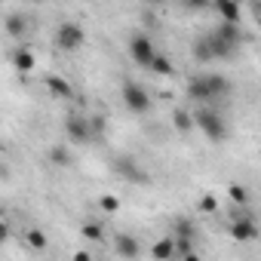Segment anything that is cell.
Wrapping results in <instances>:
<instances>
[{"label": "cell", "mask_w": 261, "mask_h": 261, "mask_svg": "<svg viewBox=\"0 0 261 261\" xmlns=\"http://www.w3.org/2000/svg\"><path fill=\"white\" fill-rule=\"evenodd\" d=\"M194 120H197V126H200V133H203L212 145H221V142L227 139V123H224V117H221L218 111H212V108H197V111H194Z\"/></svg>", "instance_id": "cell-1"}, {"label": "cell", "mask_w": 261, "mask_h": 261, "mask_svg": "<svg viewBox=\"0 0 261 261\" xmlns=\"http://www.w3.org/2000/svg\"><path fill=\"white\" fill-rule=\"evenodd\" d=\"M65 136H68L74 145H89V142H95V139H92V123H89V117L80 114V111H71V114L65 117Z\"/></svg>", "instance_id": "cell-2"}, {"label": "cell", "mask_w": 261, "mask_h": 261, "mask_svg": "<svg viewBox=\"0 0 261 261\" xmlns=\"http://www.w3.org/2000/svg\"><path fill=\"white\" fill-rule=\"evenodd\" d=\"M86 43V31L77 25V22H62L59 28H56V46L59 49H65V53H74V49H80Z\"/></svg>", "instance_id": "cell-3"}, {"label": "cell", "mask_w": 261, "mask_h": 261, "mask_svg": "<svg viewBox=\"0 0 261 261\" xmlns=\"http://www.w3.org/2000/svg\"><path fill=\"white\" fill-rule=\"evenodd\" d=\"M123 105L133 114H145V111H151V95H148V89L142 83L126 80L123 83Z\"/></svg>", "instance_id": "cell-4"}, {"label": "cell", "mask_w": 261, "mask_h": 261, "mask_svg": "<svg viewBox=\"0 0 261 261\" xmlns=\"http://www.w3.org/2000/svg\"><path fill=\"white\" fill-rule=\"evenodd\" d=\"M227 233H230L237 243H252V240H258V224L252 221V215L246 212V206H243L240 212H233V221H230Z\"/></svg>", "instance_id": "cell-5"}, {"label": "cell", "mask_w": 261, "mask_h": 261, "mask_svg": "<svg viewBox=\"0 0 261 261\" xmlns=\"http://www.w3.org/2000/svg\"><path fill=\"white\" fill-rule=\"evenodd\" d=\"M114 172L120 178H126L129 185H151V175L136 163V157H129V154H123V157L114 160Z\"/></svg>", "instance_id": "cell-6"}, {"label": "cell", "mask_w": 261, "mask_h": 261, "mask_svg": "<svg viewBox=\"0 0 261 261\" xmlns=\"http://www.w3.org/2000/svg\"><path fill=\"white\" fill-rule=\"evenodd\" d=\"M129 56H133L142 68H151V62L157 59L154 40H151L148 34H133V37H129Z\"/></svg>", "instance_id": "cell-7"}, {"label": "cell", "mask_w": 261, "mask_h": 261, "mask_svg": "<svg viewBox=\"0 0 261 261\" xmlns=\"http://www.w3.org/2000/svg\"><path fill=\"white\" fill-rule=\"evenodd\" d=\"M188 98H191V101H200V105L215 101V95H212V89H209L206 74H197V77H191V80H188Z\"/></svg>", "instance_id": "cell-8"}, {"label": "cell", "mask_w": 261, "mask_h": 261, "mask_svg": "<svg viewBox=\"0 0 261 261\" xmlns=\"http://www.w3.org/2000/svg\"><path fill=\"white\" fill-rule=\"evenodd\" d=\"M114 252L120 258H139L142 255V246H139V240L133 233H117L114 237Z\"/></svg>", "instance_id": "cell-9"}, {"label": "cell", "mask_w": 261, "mask_h": 261, "mask_svg": "<svg viewBox=\"0 0 261 261\" xmlns=\"http://www.w3.org/2000/svg\"><path fill=\"white\" fill-rule=\"evenodd\" d=\"M212 7L215 13L221 16V22H237L243 19V7H240V0H212Z\"/></svg>", "instance_id": "cell-10"}, {"label": "cell", "mask_w": 261, "mask_h": 261, "mask_svg": "<svg viewBox=\"0 0 261 261\" xmlns=\"http://www.w3.org/2000/svg\"><path fill=\"white\" fill-rule=\"evenodd\" d=\"M191 56H194V62H212L215 59V49H212V37L209 34H203V37H197L194 43H191Z\"/></svg>", "instance_id": "cell-11"}, {"label": "cell", "mask_w": 261, "mask_h": 261, "mask_svg": "<svg viewBox=\"0 0 261 261\" xmlns=\"http://www.w3.org/2000/svg\"><path fill=\"white\" fill-rule=\"evenodd\" d=\"M151 258H157V261H172V258H178V252H175V237L169 233V237L157 240V243L151 246Z\"/></svg>", "instance_id": "cell-12"}, {"label": "cell", "mask_w": 261, "mask_h": 261, "mask_svg": "<svg viewBox=\"0 0 261 261\" xmlns=\"http://www.w3.org/2000/svg\"><path fill=\"white\" fill-rule=\"evenodd\" d=\"M46 89H49L56 98H74V86H71L65 77H59V74H46Z\"/></svg>", "instance_id": "cell-13"}, {"label": "cell", "mask_w": 261, "mask_h": 261, "mask_svg": "<svg viewBox=\"0 0 261 261\" xmlns=\"http://www.w3.org/2000/svg\"><path fill=\"white\" fill-rule=\"evenodd\" d=\"M169 233L172 237H188V240H197V224L188 218V215H175L172 224H169Z\"/></svg>", "instance_id": "cell-14"}, {"label": "cell", "mask_w": 261, "mask_h": 261, "mask_svg": "<svg viewBox=\"0 0 261 261\" xmlns=\"http://www.w3.org/2000/svg\"><path fill=\"white\" fill-rule=\"evenodd\" d=\"M215 34H218V37H224V40H227V43H233V46H240V43L246 40V34H243V28H240L237 22H218Z\"/></svg>", "instance_id": "cell-15"}, {"label": "cell", "mask_w": 261, "mask_h": 261, "mask_svg": "<svg viewBox=\"0 0 261 261\" xmlns=\"http://www.w3.org/2000/svg\"><path fill=\"white\" fill-rule=\"evenodd\" d=\"M172 126H175V133H181V136H188L191 129L197 126V120H194V111H185V108H175L172 111Z\"/></svg>", "instance_id": "cell-16"}, {"label": "cell", "mask_w": 261, "mask_h": 261, "mask_svg": "<svg viewBox=\"0 0 261 261\" xmlns=\"http://www.w3.org/2000/svg\"><path fill=\"white\" fill-rule=\"evenodd\" d=\"M7 34L16 37V40H22V37L28 34V19H25V13H10V16H7Z\"/></svg>", "instance_id": "cell-17"}, {"label": "cell", "mask_w": 261, "mask_h": 261, "mask_svg": "<svg viewBox=\"0 0 261 261\" xmlns=\"http://www.w3.org/2000/svg\"><path fill=\"white\" fill-rule=\"evenodd\" d=\"M13 65H16V71H22V74H28V71H34V65H37V59H34V53H31V49H25V46H19V49L13 53Z\"/></svg>", "instance_id": "cell-18"}, {"label": "cell", "mask_w": 261, "mask_h": 261, "mask_svg": "<svg viewBox=\"0 0 261 261\" xmlns=\"http://www.w3.org/2000/svg\"><path fill=\"white\" fill-rule=\"evenodd\" d=\"M206 80H209V89H212V95H215V98L230 95V80H227L224 74H206Z\"/></svg>", "instance_id": "cell-19"}, {"label": "cell", "mask_w": 261, "mask_h": 261, "mask_svg": "<svg viewBox=\"0 0 261 261\" xmlns=\"http://www.w3.org/2000/svg\"><path fill=\"white\" fill-rule=\"evenodd\" d=\"M22 237H25V243H28V246L34 249V252H43V249L49 246V237H46V233H43L40 227H28V230H25Z\"/></svg>", "instance_id": "cell-20"}, {"label": "cell", "mask_w": 261, "mask_h": 261, "mask_svg": "<svg viewBox=\"0 0 261 261\" xmlns=\"http://www.w3.org/2000/svg\"><path fill=\"white\" fill-rule=\"evenodd\" d=\"M209 37H212V49H215V59H230V56L237 53V46H233V43H227L224 37H218L215 31H212Z\"/></svg>", "instance_id": "cell-21"}, {"label": "cell", "mask_w": 261, "mask_h": 261, "mask_svg": "<svg viewBox=\"0 0 261 261\" xmlns=\"http://www.w3.org/2000/svg\"><path fill=\"white\" fill-rule=\"evenodd\" d=\"M148 71H154L157 77H172V74H175V68H172V62H169L166 56H160V53H157V59L151 62V68H148Z\"/></svg>", "instance_id": "cell-22"}, {"label": "cell", "mask_w": 261, "mask_h": 261, "mask_svg": "<svg viewBox=\"0 0 261 261\" xmlns=\"http://www.w3.org/2000/svg\"><path fill=\"white\" fill-rule=\"evenodd\" d=\"M46 157H49V163H53V166H62V169H65V166H71V154H68V148H62V145L49 148V154H46Z\"/></svg>", "instance_id": "cell-23"}, {"label": "cell", "mask_w": 261, "mask_h": 261, "mask_svg": "<svg viewBox=\"0 0 261 261\" xmlns=\"http://www.w3.org/2000/svg\"><path fill=\"white\" fill-rule=\"evenodd\" d=\"M80 237H83V240H89V243H101V240H105V227H101V224H95V221H89V224H83V227H80Z\"/></svg>", "instance_id": "cell-24"}, {"label": "cell", "mask_w": 261, "mask_h": 261, "mask_svg": "<svg viewBox=\"0 0 261 261\" xmlns=\"http://www.w3.org/2000/svg\"><path fill=\"white\" fill-rule=\"evenodd\" d=\"M227 194H230V200L237 203V206H249V191L243 188V185H227Z\"/></svg>", "instance_id": "cell-25"}, {"label": "cell", "mask_w": 261, "mask_h": 261, "mask_svg": "<svg viewBox=\"0 0 261 261\" xmlns=\"http://www.w3.org/2000/svg\"><path fill=\"white\" fill-rule=\"evenodd\" d=\"M98 209L108 212V215L120 212V197H114V194H101V197H98Z\"/></svg>", "instance_id": "cell-26"}, {"label": "cell", "mask_w": 261, "mask_h": 261, "mask_svg": "<svg viewBox=\"0 0 261 261\" xmlns=\"http://www.w3.org/2000/svg\"><path fill=\"white\" fill-rule=\"evenodd\" d=\"M175 252H178V258H194V240L175 237Z\"/></svg>", "instance_id": "cell-27"}, {"label": "cell", "mask_w": 261, "mask_h": 261, "mask_svg": "<svg viewBox=\"0 0 261 261\" xmlns=\"http://www.w3.org/2000/svg\"><path fill=\"white\" fill-rule=\"evenodd\" d=\"M89 123H92V139H98V142H101V139H105V129H108V120H105L101 114H92V117H89Z\"/></svg>", "instance_id": "cell-28"}, {"label": "cell", "mask_w": 261, "mask_h": 261, "mask_svg": "<svg viewBox=\"0 0 261 261\" xmlns=\"http://www.w3.org/2000/svg\"><path fill=\"white\" fill-rule=\"evenodd\" d=\"M197 212H218V200L212 197V194H206V197H200V203H197Z\"/></svg>", "instance_id": "cell-29"}, {"label": "cell", "mask_w": 261, "mask_h": 261, "mask_svg": "<svg viewBox=\"0 0 261 261\" xmlns=\"http://www.w3.org/2000/svg\"><path fill=\"white\" fill-rule=\"evenodd\" d=\"M185 4H188L191 10H209V7H212V0H185Z\"/></svg>", "instance_id": "cell-30"}, {"label": "cell", "mask_w": 261, "mask_h": 261, "mask_svg": "<svg viewBox=\"0 0 261 261\" xmlns=\"http://www.w3.org/2000/svg\"><path fill=\"white\" fill-rule=\"evenodd\" d=\"M7 240H10V224L0 221V243H7Z\"/></svg>", "instance_id": "cell-31"}, {"label": "cell", "mask_w": 261, "mask_h": 261, "mask_svg": "<svg viewBox=\"0 0 261 261\" xmlns=\"http://www.w3.org/2000/svg\"><path fill=\"white\" fill-rule=\"evenodd\" d=\"M148 4H163V0H148Z\"/></svg>", "instance_id": "cell-32"}, {"label": "cell", "mask_w": 261, "mask_h": 261, "mask_svg": "<svg viewBox=\"0 0 261 261\" xmlns=\"http://www.w3.org/2000/svg\"><path fill=\"white\" fill-rule=\"evenodd\" d=\"M28 4H40V0H28Z\"/></svg>", "instance_id": "cell-33"}]
</instances>
